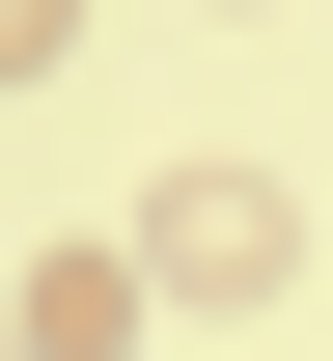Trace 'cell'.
I'll list each match as a JSON object with an SVG mask.
<instances>
[{
  "mask_svg": "<svg viewBox=\"0 0 333 361\" xmlns=\"http://www.w3.org/2000/svg\"><path fill=\"white\" fill-rule=\"evenodd\" d=\"M56 56H84V0H0V84H56Z\"/></svg>",
  "mask_w": 333,
  "mask_h": 361,
  "instance_id": "3",
  "label": "cell"
},
{
  "mask_svg": "<svg viewBox=\"0 0 333 361\" xmlns=\"http://www.w3.org/2000/svg\"><path fill=\"white\" fill-rule=\"evenodd\" d=\"M0 361H28V334H0Z\"/></svg>",
  "mask_w": 333,
  "mask_h": 361,
  "instance_id": "4",
  "label": "cell"
},
{
  "mask_svg": "<svg viewBox=\"0 0 333 361\" xmlns=\"http://www.w3.org/2000/svg\"><path fill=\"white\" fill-rule=\"evenodd\" d=\"M0 334H28V361H139L167 306H139V250H28V306H0Z\"/></svg>",
  "mask_w": 333,
  "mask_h": 361,
  "instance_id": "2",
  "label": "cell"
},
{
  "mask_svg": "<svg viewBox=\"0 0 333 361\" xmlns=\"http://www.w3.org/2000/svg\"><path fill=\"white\" fill-rule=\"evenodd\" d=\"M278 278H306V195L278 167H167L139 195V306H278Z\"/></svg>",
  "mask_w": 333,
  "mask_h": 361,
  "instance_id": "1",
  "label": "cell"
}]
</instances>
